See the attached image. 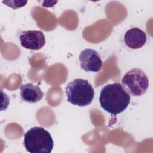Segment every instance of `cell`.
Returning a JSON list of instances; mask_svg holds the SVG:
<instances>
[{
  "instance_id": "6da1fadb",
  "label": "cell",
  "mask_w": 153,
  "mask_h": 153,
  "mask_svg": "<svg viewBox=\"0 0 153 153\" xmlns=\"http://www.w3.org/2000/svg\"><path fill=\"white\" fill-rule=\"evenodd\" d=\"M100 106L112 115L124 112L130 101V95L119 82L104 86L99 97Z\"/></svg>"
},
{
  "instance_id": "7a4b0ae2",
  "label": "cell",
  "mask_w": 153,
  "mask_h": 153,
  "mask_svg": "<svg viewBox=\"0 0 153 153\" xmlns=\"http://www.w3.org/2000/svg\"><path fill=\"white\" fill-rule=\"evenodd\" d=\"M23 145L30 153H50L54 147V141L44 128L35 126L25 134Z\"/></svg>"
},
{
  "instance_id": "3957f363",
  "label": "cell",
  "mask_w": 153,
  "mask_h": 153,
  "mask_svg": "<svg viewBox=\"0 0 153 153\" xmlns=\"http://www.w3.org/2000/svg\"><path fill=\"white\" fill-rule=\"evenodd\" d=\"M67 100L74 105L84 107L92 102L94 91L87 80L77 78L69 82L65 88Z\"/></svg>"
},
{
  "instance_id": "277c9868",
  "label": "cell",
  "mask_w": 153,
  "mask_h": 153,
  "mask_svg": "<svg viewBox=\"0 0 153 153\" xmlns=\"http://www.w3.org/2000/svg\"><path fill=\"white\" fill-rule=\"evenodd\" d=\"M121 82L126 91L133 96L144 94L149 86V81L146 75L139 68H133L127 72L123 76Z\"/></svg>"
},
{
  "instance_id": "5b68a950",
  "label": "cell",
  "mask_w": 153,
  "mask_h": 153,
  "mask_svg": "<svg viewBox=\"0 0 153 153\" xmlns=\"http://www.w3.org/2000/svg\"><path fill=\"white\" fill-rule=\"evenodd\" d=\"M79 60L81 69L86 72H98L103 65V62L99 53L91 48L83 50L79 54Z\"/></svg>"
},
{
  "instance_id": "8992f818",
  "label": "cell",
  "mask_w": 153,
  "mask_h": 153,
  "mask_svg": "<svg viewBox=\"0 0 153 153\" xmlns=\"http://www.w3.org/2000/svg\"><path fill=\"white\" fill-rule=\"evenodd\" d=\"M21 45L28 50H38L45 44L44 33L40 30H27L20 33L19 36Z\"/></svg>"
},
{
  "instance_id": "52a82bcc",
  "label": "cell",
  "mask_w": 153,
  "mask_h": 153,
  "mask_svg": "<svg viewBox=\"0 0 153 153\" xmlns=\"http://www.w3.org/2000/svg\"><path fill=\"white\" fill-rule=\"evenodd\" d=\"M126 45L131 49H139L146 42V35L145 32L138 27L128 30L124 36Z\"/></svg>"
},
{
  "instance_id": "ba28073f",
  "label": "cell",
  "mask_w": 153,
  "mask_h": 153,
  "mask_svg": "<svg viewBox=\"0 0 153 153\" xmlns=\"http://www.w3.org/2000/svg\"><path fill=\"white\" fill-rule=\"evenodd\" d=\"M21 99L27 103H35L41 100L44 94L41 88L32 83L23 84L20 87Z\"/></svg>"
}]
</instances>
